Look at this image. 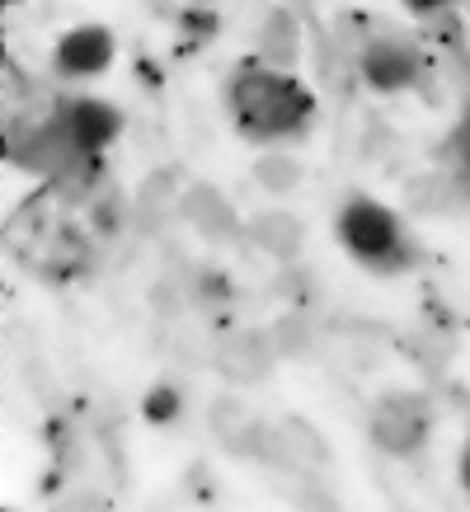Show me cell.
I'll use <instances>...</instances> for the list:
<instances>
[{"instance_id":"4","label":"cell","mask_w":470,"mask_h":512,"mask_svg":"<svg viewBox=\"0 0 470 512\" xmlns=\"http://www.w3.org/2000/svg\"><path fill=\"white\" fill-rule=\"evenodd\" d=\"M113 62H118V33L99 19L71 24L52 43V66L62 80H99L113 71Z\"/></svg>"},{"instance_id":"8","label":"cell","mask_w":470,"mask_h":512,"mask_svg":"<svg viewBox=\"0 0 470 512\" xmlns=\"http://www.w3.org/2000/svg\"><path fill=\"white\" fill-rule=\"evenodd\" d=\"M452 5H466V0H405V10H414V15H442Z\"/></svg>"},{"instance_id":"3","label":"cell","mask_w":470,"mask_h":512,"mask_svg":"<svg viewBox=\"0 0 470 512\" xmlns=\"http://www.w3.org/2000/svg\"><path fill=\"white\" fill-rule=\"evenodd\" d=\"M57 132L62 141L85 160H99L113 141L123 137V109L99 99V94H71L57 109Z\"/></svg>"},{"instance_id":"11","label":"cell","mask_w":470,"mask_h":512,"mask_svg":"<svg viewBox=\"0 0 470 512\" xmlns=\"http://www.w3.org/2000/svg\"><path fill=\"white\" fill-rule=\"evenodd\" d=\"M5 512H15V508H5Z\"/></svg>"},{"instance_id":"6","label":"cell","mask_w":470,"mask_h":512,"mask_svg":"<svg viewBox=\"0 0 470 512\" xmlns=\"http://www.w3.org/2000/svg\"><path fill=\"white\" fill-rule=\"evenodd\" d=\"M358 71L367 80V90H376V94L409 90L419 80V52L409 43H400V38H372V43L362 47Z\"/></svg>"},{"instance_id":"10","label":"cell","mask_w":470,"mask_h":512,"mask_svg":"<svg viewBox=\"0 0 470 512\" xmlns=\"http://www.w3.org/2000/svg\"><path fill=\"white\" fill-rule=\"evenodd\" d=\"M10 5H24V0H10Z\"/></svg>"},{"instance_id":"9","label":"cell","mask_w":470,"mask_h":512,"mask_svg":"<svg viewBox=\"0 0 470 512\" xmlns=\"http://www.w3.org/2000/svg\"><path fill=\"white\" fill-rule=\"evenodd\" d=\"M456 480L470 494V437H466V447H461V456H456Z\"/></svg>"},{"instance_id":"1","label":"cell","mask_w":470,"mask_h":512,"mask_svg":"<svg viewBox=\"0 0 470 512\" xmlns=\"http://www.w3.org/2000/svg\"><path fill=\"white\" fill-rule=\"evenodd\" d=\"M226 113H231L235 132L254 146H282V141L301 137L315 123V94L311 85L273 62L240 66L226 85Z\"/></svg>"},{"instance_id":"5","label":"cell","mask_w":470,"mask_h":512,"mask_svg":"<svg viewBox=\"0 0 470 512\" xmlns=\"http://www.w3.org/2000/svg\"><path fill=\"white\" fill-rule=\"evenodd\" d=\"M433 433V409L423 395H409V390H395V395H381L372 409V442L391 456H414V451L428 442Z\"/></svg>"},{"instance_id":"7","label":"cell","mask_w":470,"mask_h":512,"mask_svg":"<svg viewBox=\"0 0 470 512\" xmlns=\"http://www.w3.org/2000/svg\"><path fill=\"white\" fill-rule=\"evenodd\" d=\"M179 409H184V395H179L174 386H165V381H160V386H151V390H146V400H141V414H146L151 423H160V428L179 419Z\"/></svg>"},{"instance_id":"2","label":"cell","mask_w":470,"mask_h":512,"mask_svg":"<svg viewBox=\"0 0 470 512\" xmlns=\"http://www.w3.org/2000/svg\"><path fill=\"white\" fill-rule=\"evenodd\" d=\"M334 235H339V245H344L348 259L362 268H372V273H400V268L414 259L400 212L386 207L381 198H367V193H353V198L339 207Z\"/></svg>"}]
</instances>
